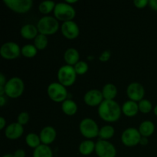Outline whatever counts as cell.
<instances>
[{
	"label": "cell",
	"mask_w": 157,
	"mask_h": 157,
	"mask_svg": "<svg viewBox=\"0 0 157 157\" xmlns=\"http://www.w3.org/2000/svg\"><path fill=\"white\" fill-rule=\"evenodd\" d=\"M33 157H53V152L49 146L41 144L34 150Z\"/></svg>",
	"instance_id": "obj_24"
},
{
	"label": "cell",
	"mask_w": 157,
	"mask_h": 157,
	"mask_svg": "<svg viewBox=\"0 0 157 157\" xmlns=\"http://www.w3.org/2000/svg\"><path fill=\"white\" fill-rule=\"evenodd\" d=\"M37 28L40 34L44 35H53L59 29V22L55 17L45 15L38 20Z\"/></svg>",
	"instance_id": "obj_2"
},
{
	"label": "cell",
	"mask_w": 157,
	"mask_h": 157,
	"mask_svg": "<svg viewBox=\"0 0 157 157\" xmlns=\"http://www.w3.org/2000/svg\"><path fill=\"white\" fill-rule=\"evenodd\" d=\"M149 6L153 10L157 12V0H150L149 1Z\"/></svg>",
	"instance_id": "obj_36"
},
{
	"label": "cell",
	"mask_w": 157,
	"mask_h": 157,
	"mask_svg": "<svg viewBox=\"0 0 157 157\" xmlns=\"http://www.w3.org/2000/svg\"><path fill=\"white\" fill-rule=\"evenodd\" d=\"M153 111H154L155 115H156V116H157V104H156V106H155L154 109H153Z\"/></svg>",
	"instance_id": "obj_44"
},
{
	"label": "cell",
	"mask_w": 157,
	"mask_h": 157,
	"mask_svg": "<svg viewBox=\"0 0 157 157\" xmlns=\"http://www.w3.org/2000/svg\"><path fill=\"white\" fill-rule=\"evenodd\" d=\"M114 133L115 130L113 127H112L111 125H105L100 129L99 137L101 138V140H107L113 137Z\"/></svg>",
	"instance_id": "obj_26"
},
{
	"label": "cell",
	"mask_w": 157,
	"mask_h": 157,
	"mask_svg": "<svg viewBox=\"0 0 157 157\" xmlns=\"http://www.w3.org/2000/svg\"><path fill=\"white\" fill-rule=\"evenodd\" d=\"M29 119H30V117H29V113L24 111L21 112L18 115V117H17V122L18 123L21 125H25L29 123Z\"/></svg>",
	"instance_id": "obj_32"
},
{
	"label": "cell",
	"mask_w": 157,
	"mask_h": 157,
	"mask_svg": "<svg viewBox=\"0 0 157 157\" xmlns=\"http://www.w3.org/2000/svg\"><path fill=\"white\" fill-rule=\"evenodd\" d=\"M6 125V121L3 117H0V130H3Z\"/></svg>",
	"instance_id": "obj_39"
},
{
	"label": "cell",
	"mask_w": 157,
	"mask_h": 157,
	"mask_svg": "<svg viewBox=\"0 0 157 157\" xmlns=\"http://www.w3.org/2000/svg\"><path fill=\"white\" fill-rule=\"evenodd\" d=\"M141 137L142 136L138 129L134 128V127H129L122 133L121 141L127 147H135L140 144Z\"/></svg>",
	"instance_id": "obj_8"
},
{
	"label": "cell",
	"mask_w": 157,
	"mask_h": 157,
	"mask_svg": "<svg viewBox=\"0 0 157 157\" xmlns=\"http://www.w3.org/2000/svg\"><path fill=\"white\" fill-rule=\"evenodd\" d=\"M38 32H38L37 26L32 24L25 25L21 28V30H20V34L22 38L28 40L35 39L37 35L39 34Z\"/></svg>",
	"instance_id": "obj_17"
},
{
	"label": "cell",
	"mask_w": 157,
	"mask_h": 157,
	"mask_svg": "<svg viewBox=\"0 0 157 157\" xmlns=\"http://www.w3.org/2000/svg\"><path fill=\"white\" fill-rule=\"evenodd\" d=\"M138 107H139V111H140L141 113H148L153 109V104L149 100L143 99L138 103Z\"/></svg>",
	"instance_id": "obj_30"
},
{
	"label": "cell",
	"mask_w": 157,
	"mask_h": 157,
	"mask_svg": "<svg viewBox=\"0 0 157 157\" xmlns=\"http://www.w3.org/2000/svg\"><path fill=\"white\" fill-rule=\"evenodd\" d=\"M122 112L124 115L129 117H133L135 115L137 114L138 111H139V107H138V104L135 101L129 100V101H126L122 106Z\"/></svg>",
	"instance_id": "obj_19"
},
{
	"label": "cell",
	"mask_w": 157,
	"mask_h": 157,
	"mask_svg": "<svg viewBox=\"0 0 157 157\" xmlns=\"http://www.w3.org/2000/svg\"><path fill=\"white\" fill-rule=\"evenodd\" d=\"M21 53L25 58H34L38 53V49L34 44H28L21 48Z\"/></svg>",
	"instance_id": "obj_28"
},
{
	"label": "cell",
	"mask_w": 157,
	"mask_h": 157,
	"mask_svg": "<svg viewBox=\"0 0 157 157\" xmlns=\"http://www.w3.org/2000/svg\"><path fill=\"white\" fill-rule=\"evenodd\" d=\"M56 3L54 1H44L41 2L38 6V9H39L40 12L44 15H47L52 12V11L54 12Z\"/></svg>",
	"instance_id": "obj_27"
},
{
	"label": "cell",
	"mask_w": 157,
	"mask_h": 157,
	"mask_svg": "<svg viewBox=\"0 0 157 157\" xmlns=\"http://www.w3.org/2000/svg\"><path fill=\"white\" fill-rule=\"evenodd\" d=\"M6 100L5 96H0V106L1 107H3V106L6 104Z\"/></svg>",
	"instance_id": "obj_40"
},
{
	"label": "cell",
	"mask_w": 157,
	"mask_h": 157,
	"mask_svg": "<svg viewBox=\"0 0 157 157\" xmlns=\"http://www.w3.org/2000/svg\"><path fill=\"white\" fill-rule=\"evenodd\" d=\"M77 73L74 66L65 64L58 69V82L64 87H69L75 84L77 78Z\"/></svg>",
	"instance_id": "obj_5"
},
{
	"label": "cell",
	"mask_w": 157,
	"mask_h": 157,
	"mask_svg": "<svg viewBox=\"0 0 157 157\" xmlns=\"http://www.w3.org/2000/svg\"><path fill=\"white\" fill-rule=\"evenodd\" d=\"M47 93L52 101L58 103L64 102L68 95L66 87L59 82L51 83L47 88Z\"/></svg>",
	"instance_id": "obj_7"
},
{
	"label": "cell",
	"mask_w": 157,
	"mask_h": 157,
	"mask_svg": "<svg viewBox=\"0 0 157 157\" xmlns=\"http://www.w3.org/2000/svg\"><path fill=\"white\" fill-rule=\"evenodd\" d=\"M79 130L83 136L90 140L99 136L100 128L96 121L91 118H84L81 121Z\"/></svg>",
	"instance_id": "obj_6"
},
{
	"label": "cell",
	"mask_w": 157,
	"mask_h": 157,
	"mask_svg": "<svg viewBox=\"0 0 157 157\" xmlns=\"http://www.w3.org/2000/svg\"><path fill=\"white\" fill-rule=\"evenodd\" d=\"M25 142L29 147L33 148L34 150L39 147L41 143L39 135L35 133H30L27 134L25 137Z\"/></svg>",
	"instance_id": "obj_25"
},
{
	"label": "cell",
	"mask_w": 157,
	"mask_h": 157,
	"mask_svg": "<svg viewBox=\"0 0 157 157\" xmlns=\"http://www.w3.org/2000/svg\"><path fill=\"white\" fill-rule=\"evenodd\" d=\"M127 94L131 101L140 102L144 99V97L145 95V90H144V86L140 83L133 82L127 86Z\"/></svg>",
	"instance_id": "obj_12"
},
{
	"label": "cell",
	"mask_w": 157,
	"mask_h": 157,
	"mask_svg": "<svg viewBox=\"0 0 157 157\" xmlns=\"http://www.w3.org/2000/svg\"><path fill=\"white\" fill-rule=\"evenodd\" d=\"M110 56H111V52L110 51H104L100 55L99 60L101 61H102V62H106V61H109V59L110 58Z\"/></svg>",
	"instance_id": "obj_33"
},
{
	"label": "cell",
	"mask_w": 157,
	"mask_h": 157,
	"mask_svg": "<svg viewBox=\"0 0 157 157\" xmlns=\"http://www.w3.org/2000/svg\"><path fill=\"white\" fill-rule=\"evenodd\" d=\"M4 89L6 96L11 98H18L24 92L25 84L20 78L13 77L8 80Z\"/></svg>",
	"instance_id": "obj_4"
},
{
	"label": "cell",
	"mask_w": 157,
	"mask_h": 157,
	"mask_svg": "<svg viewBox=\"0 0 157 157\" xmlns=\"http://www.w3.org/2000/svg\"><path fill=\"white\" fill-rule=\"evenodd\" d=\"M66 2L68 3V4H71V3H75L78 2V0H74V1H71V0H66Z\"/></svg>",
	"instance_id": "obj_42"
},
{
	"label": "cell",
	"mask_w": 157,
	"mask_h": 157,
	"mask_svg": "<svg viewBox=\"0 0 157 157\" xmlns=\"http://www.w3.org/2000/svg\"><path fill=\"white\" fill-rule=\"evenodd\" d=\"M149 143L148 137H145V136H142L140 139V144L142 146H146Z\"/></svg>",
	"instance_id": "obj_38"
},
{
	"label": "cell",
	"mask_w": 157,
	"mask_h": 157,
	"mask_svg": "<svg viewBox=\"0 0 157 157\" xmlns=\"http://www.w3.org/2000/svg\"><path fill=\"white\" fill-rule=\"evenodd\" d=\"M64 59L66 64L75 66L80 61V54L77 49L70 48L65 51L64 55Z\"/></svg>",
	"instance_id": "obj_18"
},
{
	"label": "cell",
	"mask_w": 157,
	"mask_h": 157,
	"mask_svg": "<svg viewBox=\"0 0 157 157\" xmlns=\"http://www.w3.org/2000/svg\"><path fill=\"white\" fill-rule=\"evenodd\" d=\"M61 32L67 39H75L80 34L79 26L73 20L64 21L61 25Z\"/></svg>",
	"instance_id": "obj_13"
},
{
	"label": "cell",
	"mask_w": 157,
	"mask_h": 157,
	"mask_svg": "<svg viewBox=\"0 0 157 157\" xmlns=\"http://www.w3.org/2000/svg\"><path fill=\"white\" fill-rule=\"evenodd\" d=\"M40 139L41 144L48 145L52 144L55 140L57 136V132L55 129L52 126L44 127L40 132Z\"/></svg>",
	"instance_id": "obj_16"
},
{
	"label": "cell",
	"mask_w": 157,
	"mask_h": 157,
	"mask_svg": "<svg viewBox=\"0 0 157 157\" xmlns=\"http://www.w3.org/2000/svg\"><path fill=\"white\" fill-rule=\"evenodd\" d=\"M75 70L76 71L77 75H83L86 74L88 71V64L87 62L84 61H79L75 66Z\"/></svg>",
	"instance_id": "obj_31"
},
{
	"label": "cell",
	"mask_w": 157,
	"mask_h": 157,
	"mask_svg": "<svg viewBox=\"0 0 157 157\" xmlns=\"http://www.w3.org/2000/svg\"><path fill=\"white\" fill-rule=\"evenodd\" d=\"M95 145H96V144L92 140H86L82 141L80 144L78 150H79L80 153L83 156H89L94 151H95Z\"/></svg>",
	"instance_id": "obj_20"
},
{
	"label": "cell",
	"mask_w": 157,
	"mask_h": 157,
	"mask_svg": "<svg viewBox=\"0 0 157 157\" xmlns=\"http://www.w3.org/2000/svg\"><path fill=\"white\" fill-rule=\"evenodd\" d=\"M3 2L11 10L19 14L26 13L33 6L32 0H3Z\"/></svg>",
	"instance_id": "obj_10"
},
{
	"label": "cell",
	"mask_w": 157,
	"mask_h": 157,
	"mask_svg": "<svg viewBox=\"0 0 157 157\" xmlns=\"http://www.w3.org/2000/svg\"><path fill=\"white\" fill-rule=\"evenodd\" d=\"M14 156L15 157H25V151L22 149H18V150H15V152L14 153Z\"/></svg>",
	"instance_id": "obj_35"
},
{
	"label": "cell",
	"mask_w": 157,
	"mask_h": 157,
	"mask_svg": "<svg viewBox=\"0 0 157 157\" xmlns=\"http://www.w3.org/2000/svg\"><path fill=\"white\" fill-rule=\"evenodd\" d=\"M95 153L98 157H116L117 150L113 144L100 139L95 145Z\"/></svg>",
	"instance_id": "obj_9"
},
{
	"label": "cell",
	"mask_w": 157,
	"mask_h": 157,
	"mask_svg": "<svg viewBox=\"0 0 157 157\" xmlns=\"http://www.w3.org/2000/svg\"><path fill=\"white\" fill-rule=\"evenodd\" d=\"M54 15L57 19L64 22L73 20L76 15V11L71 5L68 4L66 2H58L56 3L54 9Z\"/></svg>",
	"instance_id": "obj_3"
},
{
	"label": "cell",
	"mask_w": 157,
	"mask_h": 157,
	"mask_svg": "<svg viewBox=\"0 0 157 157\" xmlns=\"http://www.w3.org/2000/svg\"><path fill=\"white\" fill-rule=\"evenodd\" d=\"M21 54V48L17 43L8 41L4 43L0 48V55L3 58L7 60L15 59Z\"/></svg>",
	"instance_id": "obj_11"
},
{
	"label": "cell",
	"mask_w": 157,
	"mask_h": 157,
	"mask_svg": "<svg viewBox=\"0 0 157 157\" xmlns=\"http://www.w3.org/2000/svg\"><path fill=\"white\" fill-rule=\"evenodd\" d=\"M98 114L106 122H115L121 116L122 108L114 100H104L98 107Z\"/></svg>",
	"instance_id": "obj_1"
},
{
	"label": "cell",
	"mask_w": 157,
	"mask_h": 157,
	"mask_svg": "<svg viewBox=\"0 0 157 157\" xmlns=\"http://www.w3.org/2000/svg\"><path fill=\"white\" fill-rule=\"evenodd\" d=\"M138 130H139L141 136L149 137L154 133L155 125L152 121H144V122L141 123Z\"/></svg>",
	"instance_id": "obj_21"
},
{
	"label": "cell",
	"mask_w": 157,
	"mask_h": 157,
	"mask_svg": "<svg viewBox=\"0 0 157 157\" xmlns=\"http://www.w3.org/2000/svg\"><path fill=\"white\" fill-rule=\"evenodd\" d=\"M104 100L102 91L97 89L88 90L84 96V103L90 107H99Z\"/></svg>",
	"instance_id": "obj_14"
},
{
	"label": "cell",
	"mask_w": 157,
	"mask_h": 157,
	"mask_svg": "<svg viewBox=\"0 0 157 157\" xmlns=\"http://www.w3.org/2000/svg\"><path fill=\"white\" fill-rule=\"evenodd\" d=\"M6 78L5 77L4 74L1 73L0 74V87H4L6 84Z\"/></svg>",
	"instance_id": "obj_37"
},
{
	"label": "cell",
	"mask_w": 157,
	"mask_h": 157,
	"mask_svg": "<svg viewBox=\"0 0 157 157\" xmlns=\"http://www.w3.org/2000/svg\"><path fill=\"white\" fill-rule=\"evenodd\" d=\"M6 94L4 87H0V96H4Z\"/></svg>",
	"instance_id": "obj_41"
},
{
	"label": "cell",
	"mask_w": 157,
	"mask_h": 157,
	"mask_svg": "<svg viewBox=\"0 0 157 157\" xmlns=\"http://www.w3.org/2000/svg\"><path fill=\"white\" fill-rule=\"evenodd\" d=\"M48 39L47 35H42V34H38L36 38L34 39V45L36 47L38 50H44L48 45Z\"/></svg>",
	"instance_id": "obj_29"
},
{
	"label": "cell",
	"mask_w": 157,
	"mask_h": 157,
	"mask_svg": "<svg viewBox=\"0 0 157 157\" xmlns=\"http://www.w3.org/2000/svg\"><path fill=\"white\" fill-rule=\"evenodd\" d=\"M61 110L68 116H73L78 111V105L74 101L71 99H67L62 102L61 104Z\"/></svg>",
	"instance_id": "obj_22"
},
{
	"label": "cell",
	"mask_w": 157,
	"mask_h": 157,
	"mask_svg": "<svg viewBox=\"0 0 157 157\" xmlns=\"http://www.w3.org/2000/svg\"><path fill=\"white\" fill-rule=\"evenodd\" d=\"M2 157H15V156H14V154H10V153H9V154L4 155Z\"/></svg>",
	"instance_id": "obj_43"
},
{
	"label": "cell",
	"mask_w": 157,
	"mask_h": 157,
	"mask_svg": "<svg viewBox=\"0 0 157 157\" xmlns=\"http://www.w3.org/2000/svg\"><path fill=\"white\" fill-rule=\"evenodd\" d=\"M102 94L104 100H114L117 95V88L113 84L108 83L103 87Z\"/></svg>",
	"instance_id": "obj_23"
},
{
	"label": "cell",
	"mask_w": 157,
	"mask_h": 157,
	"mask_svg": "<svg viewBox=\"0 0 157 157\" xmlns=\"http://www.w3.org/2000/svg\"><path fill=\"white\" fill-rule=\"evenodd\" d=\"M24 133L23 126L18 122L12 123L5 129V135L9 140H16L21 137Z\"/></svg>",
	"instance_id": "obj_15"
},
{
	"label": "cell",
	"mask_w": 157,
	"mask_h": 157,
	"mask_svg": "<svg viewBox=\"0 0 157 157\" xmlns=\"http://www.w3.org/2000/svg\"><path fill=\"white\" fill-rule=\"evenodd\" d=\"M133 5L138 9H144L147 5H149L148 0H135L133 1Z\"/></svg>",
	"instance_id": "obj_34"
}]
</instances>
